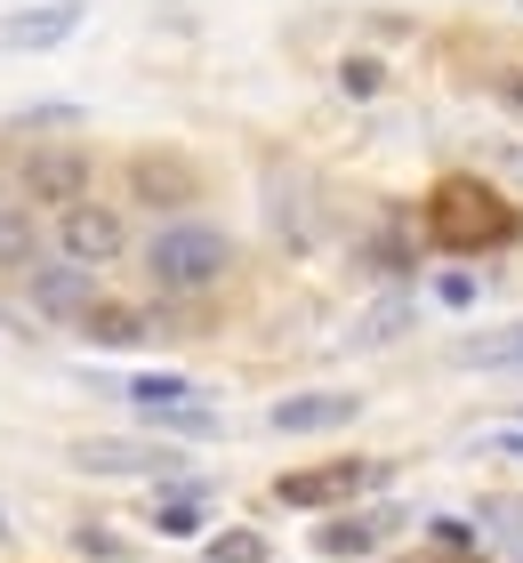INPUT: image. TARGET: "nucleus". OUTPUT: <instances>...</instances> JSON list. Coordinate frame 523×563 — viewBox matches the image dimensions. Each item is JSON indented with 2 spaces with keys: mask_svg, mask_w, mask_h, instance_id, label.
Returning a JSON list of instances; mask_svg holds the SVG:
<instances>
[{
  "mask_svg": "<svg viewBox=\"0 0 523 563\" xmlns=\"http://www.w3.org/2000/svg\"><path fill=\"white\" fill-rule=\"evenodd\" d=\"M226 266H233V242L218 234V225H162V234L145 242V282L162 298H194Z\"/></svg>",
  "mask_w": 523,
  "mask_h": 563,
  "instance_id": "nucleus-1",
  "label": "nucleus"
},
{
  "mask_svg": "<svg viewBox=\"0 0 523 563\" xmlns=\"http://www.w3.org/2000/svg\"><path fill=\"white\" fill-rule=\"evenodd\" d=\"M427 234L443 250H483V242H515V210L500 194H483L476 177H443L427 201Z\"/></svg>",
  "mask_w": 523,
  "mask_h": 563,
  "instance_id": "nucleus-2",
  "label": "nucleus"
},
{
  "mask_svg": "<svg viewBox=\"0 0 523 563\" xmlns=\"http://www.w3.org/2000/svg\"><path fill=\"white\" fill-rule=\"evenodd\" d=\"M17 194H24V210H81L89 201V153L81 145H33L24 153V169H17Z\"/></svg>",
  "mask_w": 523,
  "mask_h": 563,
  "instance_id": "nucleus-3",
  "label": "nucleus"
},
{
  "mask_svg": "<svg viewBox=\"0 0 523 563\" xmlns=\"http://www.w3.org/2000/svg\"><path fill=\"white\" fill-rule=\"evenodd\" d=\"M129 201H145V210H194L201 169L186 153H129Z\"/></svg>",
  "mask_w": 523,
  "mask_h": 563,
  "instance_id": "nucleus-4",
  "label": "nucleus"
},
{
  "mask_svg": "<svg viewBox=\"0 0 523 563\" xmlns=\"http://www.w3.org/2000/svg\"><path fill=\"white\" fill-rule=\"evenodd\" d=\"M57 250L73 266H113L121 250H129V225H121V210H105V201H81V210H65L57 218Z\"/></svg>",
  "mask_w": 523,
  "mask_h": 563,
  "instance_id": "nucleus-5",
  "label": "nucleus"
},
{
  "mask_svg": "<svg viewBox=\"0 0 523 563\" xmlns=\"http://www.w3.org/2000/svg\"><path fill=\"white\" fill-rule=\"evenodd\" d=\"M379 475H386V467H362V459H323V467L282 475L274 499H282V507H338V499H355L362 483H379Z\"/></svg>",
  "mask_w": 523,
  "mask_h": 563,
  "instance_id": "nucleus-6",
  "label": "nucleus"
},
{
  "mask_svg": "<svg viewBox=\"0 0 523 563\" xmlns=\"http://www.w3.org/2000/svg\"><path fill=\"white\" fill-rule=\"evenodd\" d=\"M24 290H33V314H48V322H81L89 306H97V266H33L24 274Z\"/></svg>",
  "mask_w": 523,
  "mask_h": 563,
  "instance_id": "nucleus-7",
  "label": "nucleus"
},
{
  "mask_svg": "<svg viewBox=\"0 0 523 563\" xmlns=\"http://www.w3.org/2000/svg\"><path fill=\"white\" fill-rule=\"evenodd\" d=\"M73 467H89V475H170L177 451H170V443H121V434H89V443H73Z\"/></svg>",
  "mask_w": 523,
  "mask_h": 563,
  "instance_id": "nucleus-8",
  "label": "nucleus"
},
{
  "mask_svg": "<svg viewBox=\"0 0 523 563\" xmlns=\"http://www.w3.org/2000/svg\"><path fill=\"white\" fill-rule=\"evenodd\" d=\"M355 411H362V395L323 387V395H282L274 411H266V427H274V434H330V427H347Z\"/></svg>",
  "mask_w": 523,
  "mask_h": 563,
  "instance_id": "nucleus-9",
  "label": "nucleus"
},
{
  "mask_svg": "<svg viewBox=\"0 0 523 563\" xmlns=\"http://www.w3.org/2000/svg\"><path fill=\"white\" fill-rule=\"evenodd\" d=\"M81 24V0H48V9H17L0 16V48H57Z\"/></svg>",
  "mask_w": 523,
  "mask_h": 563,
  "instance_id": "nucleus-10",
  "label": "nucleus"
},
{
  "mask_svg": "<svg viewBox=\"0 0 523 563\" xmlns=\"http://www.w3.org/2000/svg\"><path fill=\"white\" fill-rule=\"evenodd\" d=\"M81 339L89 346H145L153 339V314H145V306H89V314H81Z\"/></svg>",
  "mask_w": 523,
  "mask_h": 563,
  "instance_id": "nucleus-11",
  "label": "nucleus"
},
{
  "mask_svg": "<svg viewBox=\"0 0 523 563\" xmlns=\"http://www.w3.org/2000/svg\"><path fill=\"white\" fill-rule=\"evenodd\" d=\"M41 266V225L24 201H0V274H33Z\"/></svg>",
  "mask_w": 523,
  "mask_h": 563,
  "instance_id": "nucleus-12",
  "label": "nucleus"
},
{
  "mask_svg": "<svg viewBox=\"0 0 523 563\" xmlns=\"http://www.w3.org/2000/svg\"><path fill=\"white\" fill-rule=\"evenodd\" d=\"M451 363H459V371H515V363H523V322H515V330H483V339H459Z\"/></svg>",
  "mask_w": 523,
  "mask_h": 563,
  "instance_id": "nucleus-13",
  "label": "nucleus"
},
{
  "mask_svg": "<svg viewBox=\"0 0 523 563\" xmlns=\"http://www.w3.org/2000/svg\"><path fill=\"white\" fill-rule=\"evenodd\" d=\"M411 314H418L411 298H379L371 314H355V346H386V339H403V330H411Z\"/></svg>",
  "mask_w": 523,
  "mask_h": 563,
  "instance_id": "nucleus-14",
  "label": "nucleus"
},
{
  "mask_svg": "<svg viewBox=\"0 0 523 563\" xmlns=\"http://www.w3.org/2000/svg\"><path fill=\"white\" fill-rule=\"evenodd\" d=\"M121 395H129V402H138V411L153 419V411H177V402H194V378H177V371H162V378H129Z\"/></svg>",
  "mask_w": 523,
  "mask_h": 563,
  "instance_id": "nucleus-15",
  "label": "nucleus"
},
{
  "mask_svg": "<svg viewBox=\"0 0 523 563\" xmlns=\"http://www.w3.org/2000/svg\"><path fill=\"white\" fill-rule=\"evenodd\" d=\"M371 548H379V523H362V516L323 523V555H371Z\"/></svg>",
  "mask_w": 523,
  "mask_h": 563,
  "instance_id": "nucleus-16",
  "label": "nucleus"
},
{
  "mask_svg": "<svg viewBox=\"0 0 523 563\" xmlns=\"http://www.w3.org/2000/svg\"><path fill=\"white\" fill-rule=\"evenodd\" d=\"M153 531L162 540H201V499H162L153 507Z\"/></svg>",
  "mask_w": 523,
  "mask_h": 563,
  "instance_id": "nucleus-17",
  "label": "nucleus"
},
{
  "mask_svg": "<svg viewBox=\"0 0 523 563\" xmlns=\"http://www.w3.org/2000/svg\"><path fill=\"white\" fill-rule=\"evenodd\" d=\"M355 258H362V266H371V274H403V266H411V242L395 234V225H386V234H371V242H362V250H355Z\"/></svg>",
  "mask_w": 523,
  "mask_h": 563,
  "instance_id": "nucleus-18",
  "label": "nucleus"
},
{
  "mask_svg": "<svg viewBox=\"0 0 523 563\" xmlns=\"http://www.w3.org/2000/svg\"><path fill=\"white\" fill-rule=\"evenodd\" d=\"M209 563H266V540H258V531H218V540H209Z\"/></svg>",
  "mask_w": 523,
  "mask_h": 563,
  "instance_id": "nucleus-19",
  "label": "nucleus"
},
{
  "mask_svg": "<svg viewBox=\"0 0 523 563\" xmlns=\"http://www.w3.org/2000/svg\"><path fill=\"white\" fill-rule=\"evenodd\" d=\"M379 81H386L379 57H347V65H338V89H347V97H379Z\"/></svg>",
  "mask_w": 523,
  "mask_h": 563,
  "instance_id": "nucleus-20",
  "label": "nucleus"
},
{
  "mask_svg": "<svg viewBox=\"0 0 523 563\" xmlns=\"http://www.w3.org/2000/svg\"><path fill=\"white\" fill-rule=\"evenodd\" d=\"M81 121V106H33V113H17V130H73Z\"/></svg>",
  "mask_w": 523,
  "mask_h": 563,
  "instance_id": "nucleus-21",
  "label": "nucleus"
},
{
  "mask_svg": "<svg viewBox=\"0 0 523 563\" xmlns=\"http://www.w3.org/2000/svg\"><path fill=\"white\" fill-rule=\"evenodd\" d=\"M435 290H443V306H476V274H443Z\"/></svg>",
  "mask_w": 523,
  "mask_h": 563,
  "instance_id": "nucleus-22",
  "label": "nucleus"
},
{
  "mask_svg": "<svg viewBox=\"0 0 523 563\" xmlns=\"http://www.w3.org/2000/svg\"><path fill=\"white\" fill-rule=\"evenodd\" d=\"M435 540H443V548H467V540H476V531H467L459 516H435Z\"/></svg>",
  "mask_w": 523,
  "mask_h": 563,
  "instance_id": "nucleus-23",
  "label": "nucleus"
},
{
  "mask_svg": "<svg viewBox=\"0 0 523 563\" xmlns=\"http://www.w3.org/2000/svg\"><path fill=\"white\" fill-rule=\"evenodd\" d=\"M500 97H508V106L523 113V73H500Z\"/></svg>",
  "mask_w": 523,
  "mask_h": 563,
  "instance_id": "nucleus-24",
  "label": "nucleus"
},
{
  "mask_svg": "<svg viewBox=\"0 0 523 563\" xmlns=\"http://www.w3.org/2000/svg\"><path fill=\"white\" fill-rule=\"evenodd\" d=\"M500 451H523V434H500Z\"/></svg>",
  "mask_w": 523,
  "mask_h": 563,
  "instance_id": "nucleus-25",
  "label": "nucleus"
},
{
  "mask_svg": "<svg viewBox=\"0 0 523 563\" xmlns=\"http://www.w3.org/2000/svg\"><path fill=\"white\" fill-rule=\"evenodd\" d=\"M0 531H9V516H0Z\"/></svg>",
  "mask_w": 523,
  "mask_h": 563,
  "instance_id": "nucleus-26",
  "label": "nucleus"
}]
</instances>
